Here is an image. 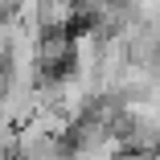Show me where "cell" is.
<instances>
[{
	"mask_svg": "<svg viewBox=\"0 0 160 160\" xmlns=\"http://www.w3.org/2000/svg\"><path fill=\"white\" fill-rule=\"evenodd\" d=\"M37 21L45 33H66L78 21V4L74 0H37Z\"/></svg>",
	"mask_w": 160,
	"mask_h": 160,
	"instance_id": "6da1fadb",
	"label": "cell"
}]
</instances>
